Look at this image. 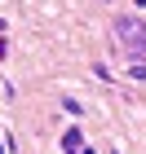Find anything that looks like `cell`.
Instances as JSON below:
<instances>
[{"mask_svg":"<svg viewBox=\"0 0 146 154\" xmlns=\"http://www.w3.org/2000/svg\"><path fill=\"white\" fill-rule=\"evenodd\" d=\"M120 31H124V44H133L137 53L146 48V35H142V26H137V22H120Z\"/></svg>","mask_w":146,"mask_h":154,"instance_id":"cell-1","label":"cell"}]
</instances>
